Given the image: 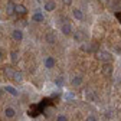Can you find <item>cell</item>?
Masks as SVG:
<instances>
[{"label":"cell","instance_id":"7c38bea8","mask_svg":"<svg viewBox=\"0 0 121 121\" xmlns=\"http://www.w3.org/2000/svg\"><path fill=\"white\" fill-rule=\"evenodd\" d=\"M14 6H16V4H14V3L12 2V0H10V2H7V6H6V12H7V14H9V16L14 14Z\"/></svg>","mask_w":121,"mask_h":121},{"label":"cell","instance_id":"7402d4cb","mask_svg":"<svg viewBox=\"0 0 121 121\" xmlns=\"http://www.w3.org/2000/svg\"><path fill=\"white\" fill-rule=\"evenodd\" d=\"M62 2H64L65 4H72V2H73V0H62Z\"/></svg>","mask_w":121,"mask_h":121},{"label":"cell","instance_id":"e0dca14e","mask_svg":"<svg viewBox=\"0 0 121 121\" xmlns=\"http://www.w3.org/2000/svg\"><path fill=\"white\" fill-rule=\"evenodd\" d=\"M72 86H79L81 84H82V78L81 77H73V79H72Z\"/></svg>","mask_w":121,"mask_h":121},{"label":"cell","instance_id":"ba28073f","mask_svg":"<svg viewBox=\"0 0 121 121\" xmlns=\"http://www.w3.org/2000/svg\"><path fill=\"white\" fill-rule=\"evenodd\" d=\"M45 20V16L40 13V12H36L33 16H32V22H36V23H40V22H43Z\"/></svg>","mask_w":121,"mask_h":121},{"label":"cell","instance_id":"4fadbf2b","mask_svg":"<svg viewBox=\"0 0 121 121\" xmlns=\"http://www.w3.org/2000/svg\"><path fill=\"white\" fill-rule=\"evenodd\" d=\"M12 79H13L14 82H22V81H23V73H22V72H19V71H14Z\"/></svg>","mask_w":121,"mask_h":121},{"label":"cell","instance_id":"ac0fdd59","mask_svg":"<svg viewBox=\"0 0 121 121\" xmlns=\"http://www.w3.org/2000/svg\"><path fill=\"white\" fill-rule=\"evenodd\" d=\"M85 97H86V99H89V101H94V99H95V94L92 92V91H86V92H85Z\"/></svg>","mask_w":121,"mask_h":121},{"label":"cell","instance_id":"8fae6325","mask_svg":"<svg viewBox=\"0 0 121 121\" xmlns=\"http://www.w3.org/2000/svg\"><path fill=\"white\" fill-rule=\"evenodd\" d=\"M46 42L51 43V45H53V43L56 42V35H55V32H48V33H46Z\"/></svg>","mask_w":121,"mask_h":121},{"label":"cell","instance_id":"30bf717a","mask_svg":"<svg viewBox=\"0 0 121 121\" xmlns=\"http://www.w3.org/2000/svg\"><path fill=\"white\" fill-rule=\"evenodd\" d=\"M72 14H73V17L77 19V20H82L84 19V13L81 9H73L72 10Z\"/></svg>","mask_w":121,"mask_h":121},{"label":"cell","instance_id":"44dd1931","mask_svg":"<svg viewBox=\"0 0 121 121\" xmlns=\"http://www.w3.org/2000/svg\"><path fill=\"white\" fill-rule=\"evenodd\" d=\"M86 121H98V120H97V117H95L94 114H89V115L86 117Z\"/></svg>","mask_w":121,"mask_h":121},{"label":"cell","instance_id":"52a82bcc","mask_svg":"<svg viewBox=\"0 0 121 121\" xmlns=\"http://www.w3.org/2000/svg\"><path fill=\"white\" fill-rule=\"evenodd\" d=\"M55 7H56V3L53 2V0H48V2H45V6H43V9L46 10V12H52Z\"/></svg>","mask_w":121,"mask_h":121},{"label":"cell","instance_id":"3957f363","mask_svg":"<svg viewBox=\"0 0 121 121\" xmlns=\"http://www.w3.org/2000/svg\"><path fill=\"white\" fill-rule=\"evenodd\" d=\"M12 38H13V40L20 42V40L23 39V32H22L20 29H14L13 32H12Z\"/></svg>","mask_w":121,"mask_h":121},{"label":"cell","instance_id":"603a6c76","mask_svg":"<svg viewBox=\"0 0 121 121\" xmlns=\"http://www.w3.org/2000/svg\"><path fill=\"white\" fill-rule=\"evenodd\" d=\"M3 59V53H2V49H0V60Z\"/></svg>","mask_w":121,"mask_h":121},{"label":"cell","instance_id":"cb8c5ba5","mask_svg":"<svg viewBox=\"0 0 121 121\" xmlns=\"http://www.w3.org/2000/svg\"><path fill=\"white\" fill-rule=\"evenodd\" d=\"M36 2H42V0H36Z\"/></svg>","mask_w":121,"mask_h":121},{"label":"cell","instance_id":"7a4b0ae2","mask_svg":"<svg viewBox=\"0 0 121 121\" xmlns=\"http://www.w3.org/2000/svg\"><path fill=\"white\" fill-rule=\"evenodd\" d=\"M43 64H45V68L52 69L55 66V64H56V60H55L53 56H46V58H45V60H43Z\"/></svg>","mask_w":121,"mask_h":121},{"label":"cell","instance_id":"8992f818","mask_svg":"<svg viewBox=\"0 0 121 121\" xmlns=\"http://www.w3.org/2000/svg\"><path fill=\"white\" fill-rule=\"evenodd\" d=\"M60 30H62V33H64L65 36H69V35L72 33V26H71L69 23H64L62 26H60Z\"/></svg>","mask_w":121,"mask_h":121},{"label":"cell","instance_id":"5bb4252c","mask_svg":"<svg viewBox=\"0 0 121 121\" xmlns=\"http://www.w3.org/2000/svg\"><path fill=\"white\" fill-rule=\"evenodd\" d=\"M6 91H7V92L12 95V97H19V92H17V89L16 88H14V86H12V85H7L6 88H4Z\"/></svg>","mask_w":121,"mask_h":121},{"label":"cell","instance_id":"ffe728a7","mask_svg":"<svg viewBox=\"0 0 121 121\" xmlns=\"http://www.w3.org/2000/svg\"><path fill=\"white\" fill-rule=\"evenodd\" d=\"M56 121H68V118H66L65 114H59V115L56 117Z\"/></svg>","mask_w":121,"mask_h":121},{"label":"cell","instance_id":"9a60e30c","mask_svg":"<svg viewBox=\"0 0 121 121\" xmlns=\"http://www.w3.org/2000/svg\"><path fill=\"white\" fill-rule=\"evenodd\" d=\"M10 59H12L13 64H16L17 60H19V52H17V51H12V52H10Z\"/></svg>","mask_w":121,"mask_h":121},{"label":"cell","instance_id":"6da1fadb","mask_svg":"<svg viewBox=\"0 0 121 121\" xmlns=\"http://www.w3.org/2000/svg\"><path fill=\"white\" fill-rule=\"evenodd\" d=\"M97 58L99 60H104L105 64L107 62H111V53H108L107 51H98L97 52Z\"/></svg>","mask_w":121,"mask_h":121},{"label":"cell","instance_id":"2e32d148","mask_svg":"<svg viewBox=\"0 0 121 121\" xmlns=\"http://www.w3.org/2000/svg\"><path fill=\"white\" fill-rule=\"evenodd\" d=\"M13 73H14V69L12 66H4V75H6L7 78H12Z\"/></svg>","mask_w":121,"mask_h":121},{"label":"cell","instance_id":"d6986e66","mask_svg":"<svg viewBox=\"0 0 121 121\" xmlns=\"http://www.w3.org/2000/svg\"><path fill=\"white\" fill-rule=\"evenodd\" d=\"M55 85L59 86V88H60V86H64V78H62V77H58V78L55 79Z\"/></svg>","mask_w":121,"mask_h":121},{"label":"cell","instance_id":"9c48e42d","mask_svg":"<svg viewBox=\"0 0 121 121\" xmlns=\"http://www.w3.org/2000/svg\"><path fill=\"white\" fill-rule=\"evenodd\" d=\"M4 115H6L7 118H13L14 115H16V110H14L13 107H6V110H4Z\"/></svg>","mask_w":121,"mask_h":121},{"label":"cell","instance_id":"277c9868","mask_svg":"<svg viewBox=\"0 0 121 121\" xmlns=\"http://www.w3.org/2000/svg\"><path fill=\"white\" fill-rule=\"evenodd\" d=\"M101 72H102L104 75H107V77H110V75L112 73V65H111L110 62H107V64H104V66L101 68Z\"/></svg>","mask_w":121,"mask_h":121},{"label":"cell","instance_id":"5b68a950","mask_svg":"<svg viewBox=\"0 0 121 121\" xmlns=\"http://www.w3.org/2000/svg\"><path fill=\"white\" fill-rule=\"evenodd\" d=\"M14 13L19 14V16H23V14L27 13V9L23 4H16V6H14Z\"/></svg>","mask_w":121,"mask_h":121}]
</instances>
